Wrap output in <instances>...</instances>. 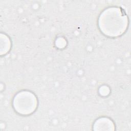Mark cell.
I'll return each mask as SVG.
<instances>
[{"mask_svg": "<svg viewBox=\"0 0 131 131\" xmlns=\"http://www.w3.org/2000/svg\"><path fill=\"white\" fill-rule=\"evenodd\" d=\"M128 18L121 9L111 7L105 9L100 14L98 26L101 31L110 37L122 34L128 26Z\"/></svg>", "mask_w": 131, "mask_h": 131, "instance_id": "cell-1", "label": "cell"}, {"mask_svg": "<svg viewBox=\"0 0 131 131\" xmlns=\"http://www.w3.org/2000/svg\"><path fill=\"white\" fill-rule=\"evenodd\" d=\"M94 130H113L114 125L110 119L102 117L97 119L94 124Z\"/></svg>", "mask_w": 131, "mask_h": 131, "instance_id": "cell-3", "label": "cell"}, {"mask_svg": "<svg viewBox=\"0 0 131 131\" xmlns=\"http://www.w3.org/2000/svg\"><path fill=\"white\" fill-rule=\"evenodd\" d=\"M13 105L19 114L27 115L33 113L37 105V100L33 93L27 91L18 93L14 97Z\"/></svg>", "mask_w": 131, "mask_h": 131, "instance_id": "cell-2", "label": "cell"}]
</instances>
